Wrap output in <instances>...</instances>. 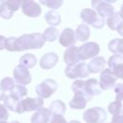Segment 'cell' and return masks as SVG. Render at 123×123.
I'll list each match as a JSON object with an SVG mask.
<instances>
[{
	"mask_svg": "<svg viewBox=\"0 0 123 123\" xmlns=\"http://www.w3.org/2000/svg\"><path fill=\"white\" fill-rule=\"evenodd\" d=\"M59 42L61 45L64 47H68L71 45H75L77 42L75 32L71 28H65L59 36Z\"/></svg>",
	"mask_w": 123,
	"mask_h": 123,
	"instance_id": "14",
	"label": "cell"
},
{
	"mask_svg": "<svg viewBox=\"0 0 123 123\" xmlns=\"http://www.w3.org/2000/svg\"><path fill=\"white\" fill-rule=\"evenodd\" d=\"M6 42H7V38L3 36H0V50L6 49Z\"/></svg>",
	"mask_w": 123,
	"mask_h": 123,
	"instance_id": "38",
	"label": "cell"
},
{
	"mask_svg": "<svg viewBox=\"0 0 123 123\" xmlns=\"http://www.w3.org/2000/svg\"><path fill=\"white\" fill-rule=\"evenodd\" d=\"M19 64L26 68H33L37 64V58L33 54H25L19 60Z\"/></svg>",
	"mask_w": 123,
	"mask_h": 123,
	"instance_id": "26",
	"label": "cell"
},
{
	"mask_svg": "<svg viewBox=\"0 0 123 123\" xmlns=\"http://www.w3.org/2000/svg\"><path fill=\"white\" fill-rule=\"evenodd\" d=\"M43 104H44L43 100L40 97H37V98H31V97L23 98L20 101H18L15 112L23 113L25 111H36V110L41 108L43 106Z\"/></svg>",
	"mask_w": 123,
	"mask_h": 123,
	"instance_id": "4",
	"label": "cell"
},
{
	"mask_svg": "<svg viewBox=\"0 0 123 123\" xmlns=\"http://www.w3.org/2000/svg\"><path fill=\"white\" fill-rule=\"evenodd\" d=\"M123 110V105H122V102H119V101H113L111 102L109 107H108V111L111 114H115L117 112H119L120 111Z\"/></svg>",
	"mask_w": 123,
	"mask_h": 123,
	"instance_id": "32",
	"label": "cell"
},
{
	"mask_svg": "<svg viewBox=\"0 0 123 123\" xmlns=\"http://www.w3.org/2000/svg\"><path fill=\"white\" fill-rule=\"evenodd\" d=\"M13 80L14 82H16L18 85H28L32 82V76L28 70V68L22 66L21 64H18L17 66L14 67L13 71Z\"/></svg>",
	"mask_w": 123,
	"mask_h": 123,
	"instance_id": "11",
	"label": "cell"
},
{
	"mask_svg": "<svg viewBox=\"0 0 123 123\" xmlns=\"http://www.w3.org/2000/svg\"><path fill=\"white\" fill-rule=\"evenodd\" d=\"M65 110H66V107H65V104L61 101V100H55L53 101L51 104H50V107H49V111L51 112V114H61V115H63L64 112H65Z\"/></svg>",
	"mask_w": 123,
	"mask_h": 123,
	"instance_id": "23",
	"label": "cell"
},
{
	"mask_svg": "<svg viewBox=\"0 0 123 123\" xmlns=\"http://www.w3.org/2000/svg\"><path fill=\"white\" fill-rule=\"evenodd\" d=\"M83 119L86 123H104L107 119V112L103 108L93 107L84 112Z\"/></svg>",
	"mask_w": 123,
	"mask_h": 123,
	"instance_id": "7",
	"label": "cell"
},
{
	"mask_svg": "<svg viewBox=\"0 0 123 123\" xmlns=\"http://www.w3.org/2000/svg\"><path fill=\"white\" fill-rule=\"evenodd\" d=\"M6 2L13 12H16L21 6V0H6Z\"/></svg>",
	"mask_w": 123,
	"mask_h": 123,
	"instance_id": "34",
	"label": "cell"
},
{
	"mask_svg": "<svg viewBox=\"0 0 123 123\" xmlns=\"http://www.w3.org/2000/svg\"><path fill=\"white\" fill-rule=\"evenodd\" d=\"M9 118V112L4 104H0V121H7Z\"/></svg>",
	"mask_w": 123,
	"mask_h": 123,
	"instance_id": "35",
	"label": "cell"
},
{
	"mask_svg": "<svg viewBox=\"0 0 123 123\" xmlns=\"http://www.w3.org/2000/svg\"><path fill=\"white\" fill-rule=\"evenodd\" d=\"M63 61L67 65H73L79 62L80 61L78 58V47L74 45L68 46L63 53Z\"/></svg>",
	"mask_w": 123,
	"mask_h": 123,
	"instance_id": "17",
	"label": "cell"
},
{
	"mask_svg": "<svg viewBox=\"0 0 123 123\" xmlns=\"http://www.w3.org/2000/svg\"><path fill=\"white\" fill-rule=\"evenodd\" d=\"M100 52V46L94 41L86 42L78 48V58L79 61H86L96 57Z\"/></svg>",
	"mask_w": 123,
	"mask_h": 123,
	"instance_id": "6",
	"label": "cell"
},
{
	"mask_svg": "<svg viewBox=\"0 0 123 123\" xmlns=\"http://www.w3.org/2000/svg\"><path fill=\"white\" fill-rule=\"evenodd\" d=\"M123 22V19L121 18L120 14H119V12H113L111 15L108 16V19L106 21L108 27L112 30V31H116L117 28L120 26V24Z\"/></svg>",
	"mask_w": 123,
	"mask_h": 123,
	"instance_id": "21",
	"label": "cell"
},
{
	"mask_svg": "<svg viewBox=\"0 0 123 123\" xmlns=\"http://www.w3.org/2000/svg\"><path fill=\"white\" fill-rule=\"evenodd\" d=\"M111 123H123V110L115 114H112Z\"/></svg>",
	"mask_w": 123,
	"mask_h": 123,
	"instance_id": "36",
	"label": "cell"
},
{
	"mask_svg": "<svg viewBox=\"0 0 123 123\" xmlns=\"http://www.w3.org/2000/svg\"><path fill=\"white\" fill-rule=\"evenodd\" d=\"M51 112L49 109L46 108H39L36 110L35 113L31 117V123H48L51 118Z\"/></svg>",
	"mask_w": 123,
	"mask_h": 123,
	"instance_id": "15",
	"label": "cell"
},
{
	"mask_svg": "<svg viewBox=\"0 0 123 123\" xmlns=\"http://www.w3.org/2000/svg\"><path fill=\"white\" fill-rule=\"evenodd\" d=\"M109 50L113 54L123 55V38H114L109 42Z\"/></svg>",
	"mask_w": 123,
	"mask_h": 123,
	"instance_id": "24",
	"label": "cell"
},
{
	"mask_svg": "<svg viewBox=\"0 0 123 123\" xmlns=\"http://www.w3.org/2000/svg\"><path fill=\"white\" fill-rule=\"evenodd\" d=\"M71 88L73 92H80L84 94L88 101H90L93 96L99 95L101 93L99 82L96 79H88L86 81L76 80L73 82Z\"/></svg>",
	"mask_w": 123,
	"mask_h": 123,
	"instance_id": "2",
	"label": "cell"
},
{
	"mask_svg": "<svg viewBox=\"0 0 123 123\" xmlns=\"http://www.w3.org/2000/svg\"><path fill=\"white\" fill-rule=\"evenodd\" d=\"M50 123H67L65 118L61 114H54L50 120Z\"/></svg>",
	"mask_w": 123,
	"mask_h": 123,
	"instance_id": "37",
	"label": "cell"
},
{
	"mask_svg": "<svg viewBox=\"0 0 123 123\" xmlns=\"http://www.w3.org/2000/svg\"><path fill=\"white\" fill-rule=\"evenodd\" d=\"M14 86V80L11 77H5L0 82V88L4 91H11Z\"/></svg>",
	"mask_w": 123,
	"mask_h": 123,
	"instance_id": "31",
	"label": "cell"
},
{
	"mask_svg": "<svg viewBox=\"0 0 123 123\" xmlns=\"http://www.w3.org/2000/svg\"><path fill=\"white\" fill-rule=\"evenodd\" d=\"M39 3L52 10H57L62 7L63 0H39Z\"/></svg>",
	"mask_w": 123,
	"mask_h": 123,
	"instance_id": "30",
	"label": "cell"
},
{
	"mask_svg": "<svg viewBox=\"0 0 123 123\" xmlns=\"http://www.w3.org/2000/svg\"><path fill=\"white\" fill-rule=\"evenodd\" d=\"M68 123H81V122H79V121H77V120H72V121H70V122H68Z\"/></svg>",
	"mask_w": 123,
	"mask_h": 123,
	"instance_id": "44",
	"label": "cell"
},
{
	"mask_svg": "<svg viewBox=\"0 0 123 123\" xmlns=\"http://www.w3.org/2000/svg\"><path fill=\"white\" fill-rule=\"evenodd\" d=\"M108 65L117 79L119 78L123 80V56L122 55L114 54L113 56L110 57L108 61Z\"/></svg>",
	"mask_w": 123,
	"mask_h": 123,
	"instance_id": "10",
	"label": "cell"
},
{
	"mask_svg": "<svg viewBox=\"0 0 123 123\" xmlns=\"http://www.w3.org/2000/svg\"><path fill=\"white\" fill-rule=\"evenodd\" d=\"M75 35H76L77 40L86 41L88 39V37L90 36V30L86 23H82V24L78 25L76 32H75Z\"/></svg>",
	"mask_w": 123,
	"mask_h": 123,
	"instance_id": "20",
	"label": "cell"
},
{
	"mask_svg": "<svg viewBox=\"0 0 123 123\" xmlns=\"http://www.w3.org/2000/svg\"><path fill=\"white\" fill-rule=\"evenodd\" d=\"M59 31L54 27H48L43 32V37L46 41H55L57 38H59Z\"/></svg>",
	"mask_w": 123,
	"mask_h": 123,
	"instance_id": "28",
	"label": "cell"
},
{
	"mask_svg": "<svg viewBox=\"0 0 123 123\" xmlns=\"http://www.w3.org/2000/svg\"><path fill=\"white\" fill-rule=\"evenodd\" d=\"M105 2H107V3H109V4H111V3H115L117 0H104Z\"/></svg>",
	"mask_w": 123,
	"mask_h": 123,
	"instance_id": "42",
	"label": "cell"
},
{
	"mask_svg": "<svg viewBox=\"0 0 123 123\" xmlns=\"http://www.w3.org/2000/svg\"><path fill=\"white\" fill-rule=\"evenodd\" d=\"M45 21L52 27H55V26H58L61 24V21H62V17L61 15L55 11V10H51V11H48L45 15Z\"/></svg>",
	"mask_w": 123,
	"mask_h": 123,
	"instance_id": "22",
	"label": "cell"
},
{
	"mask_svg": "<svg viewBox=\"0 0 123 123\" xmlns=\"http://www.w3.org/2000/svg\"><path fill=\"white\" fill-rule=\"evenodd\" d=\"M116 80H117V78L111 72V70L110 68H104L100 74V81H99L100 88L104 89V90L112 88L115 86Z\"/></svg>",
	"mask_w": 123,
	"mask_h": 123,
	"instance_id": "9",
	"label": "cell"
},
{
	"mask_svg": "<svg viewBox=\"0 0 123 123\" xmlns=\"http://www.w3.org/2000/svg\"><path fill=\"white\" fill-rule=\"evenodd\" d=\"M105 64H106V61L104 57L96 56L89 62L87 68H88L89 73H98V72H101L105 68Z\"/></svg>",
	"mask_w": 123,
	"mask_h": 123,
	"instance_id": "19",
	"label": "cell"
},
{
	"mask_svg": "<svg viewBox=\"0 0 123 123\" xmlns=\"http://www.w3.org/2000/svg\"><path fill=\"white\" fill-rule=\"evenodd\" d=\"M27 93H28L27 88L22 85H14L13 87L11 89V95L17 101L23 99L27 95Z\"/></svg>",
	"mask_w": 123,
	"mask_h": 123,
	"instance_id": "25",
	"label": "cell"
},
{
	"mask_svg": "<svg viewBox=\"0 0 123 123\" xmlns=\"http://www.w3.org/2000/svg\"><path fill=\"white\" fill-rule=\"evenodd\" d=\"M113 88L115 92V100L123 102V84H116Z\"/></svg>",
	"mask_w": 123,
	"mask_h": 123,
	"instance_id": "33",
	"label": "cell"
},
{
	"mask_svg": "<svg viewBox=\"0 0 123 123\" xmlns=\"http://www.w3.org/2000/svg\"><path fill=\"white\" fill-rule=\"evenodd\" d=\"M59 62V57L55 53H47L43 55L39 61V66L42 69H51Z\"/></svg>",
	"mask_w": 123,
	"mask_h": 123,
	"instance_id": "16",
	"label": "cell"
},
{
	"mask_svg": "<svg viewBox=\"0 0 123 123\" xmlns=\"http://www.w3.org/2000/svg\"><path fill=\"white\" fill-rule=\"evenodd\" d=\"M116 31H117V33H118L121 37H123V22L120 24V26L117 28V30H116Z\"/></svg>",
	"mask_w": 123,
	"mask_h": 123,
	"instance_id": "39",
	"label": "cell"
},
{
	"mask_svg": "<svg viewBox=\"0 0 123 123\" xmlns=\"http://www.w3.org/2000/svg\"><path fill=\"white\" fill-rule=\"evenodd\" d=\"M20 8L22 12L29 17H37L41 13L40 6L34 0H21Z\"/></svg>",
	"mask_w": 123,
	"mask_h": 123,
	"instance_id": "12",
	"label": "cell"
},
{
	"mask_svg": "<svg viewBox=\"0 0 123 123\" xmlns=\"http://www.w3.org/2000/svg\"><path fill=\"white\" fill-rule=\"evenodd\" d=\"M46 40L42 34H24L19 37H11L7 38L6 49L9 52H21L28 49H39L44 46Z\"/></svg>",
	"mask_w": 123,
	"mask_h": 123,
	"instance_id": "1",
	"label": "cell"
},
{
	"mask_svg": "<svg viewBox=\"0 0 123 123\" xmlns=\"http://www.w3.org/2000/svg\"><path fill=\"white\" fill-rule=\"evenodd\" d=\"M64 73L69 79H83L89 75L87 64L84 62H79L73 65H67Z\"/></svg>",
	"mask_w": 123,
	"mask_h": 123,
	"instance_id": "5",
	"label": "cell"
},
{
	"mask_svg": "<svg viewBox=\"0 0 123 123\" xmlns=\"http://www.w3.org/2000/svg\"><path fill=\"white\" fill-rule=\"evenodd\" d=\"M58 89V84L53 79H46L36 86V93L42 99L49 98Z\"/></svg>",
	"mask_w": 123,
	"mask_h": 123,
	"instance_id": "8",
	"label": "cell"
},
{
	"mask_svg": "<svg viewBox=\"0 0 123 123\" xmlns=\"http://www.w3.org/2000/svg\"><path fill=\"white\" fill-rule=\"evenodd\" d=\"M13 15V12L8 6L6 0H0V16L4 19H10Z\"/></svg>",
	"mask_w": 123,
	"mask_h": 123,
	"instance_id": "27",
	"label": "cell"
},
{
	"mask_svg": "<svg viewBox=\"0 0 123 123\" xmlns=\"http://www.w3.org/2000/svg\"><path fill=\"white\" fill-rule=\"evenodd\" d=\"M80 17L84 23H86V25L88 24L95 29H101L106 24L105 19L103 17L99 16L98 13L96 12V11H94L92 9H88V8L83 9L81 11Z\"/></svg>",
	"mask_w": 123,
	"mask_h": 123,
	"instance_id": "3",
	"label": "cell"
},
{
	"mask_svg": "<svg viewBox=\"0 0 123 123\" xmlns=\"http://www.w3.org/2000/svg\"><path fill=\"white\" fill-rule=\"evenodd\" d=\"M3 100H4V105L7 109H9L12 111H15L16 106H17V103H18V101L16 99H14L11 94H9V95H5Z\"/></svg>",
	"mask_w": 123,
	"mask_h": 123,
	"instance_id": "29",
	"label": "cell"
},
{
	"mask_svg": "<svg viewBox=\"0 0 123 123\" xmlns=\"http://www.w3.org/2000/svg\"><path fill=\"white\" fill-rule=\"evenodd\" d=\"M119 14H120V16H121V18L123 19V3H122V5H121V8H120V11H119Z\"/></svg>",
	"mask_w": 123,
	"mask_h": 123,
	"instance_id": "41",
	"label": "cell"
},
{
	"mask_svg": "<svg viewBox=\"0 0 123 123\" xmlns=\"http://www.w3.org/2000/svg\"><path fill=\"white\" fill-rule=\"evenodd\" d=\"M4 97H5V91L0 88V101H2Z\"/></svg>",
	"mask_w": 123,
	"mask_h": 123,
	"instance_id": "40",
	"label": "cell"
},
{
	"mask_svg": "<svg viewBox=\"0 0 123 123\" xmlns=\"http://www.w3.org/2000/svg\"><path fill=\"white\" fill-rule=\"evenodd\" d=\"M0 123H19L18 121H16V120H13V121H12V122H7V121H0Z\"/></svg>",
	"mask_w": 123,
	"mask_h": 123,
	"instance_id": "43",
	"label": "cell"
},
{
	"mask_svg": "<svg viewBox=\"0 0 123 123\" xmlns=\"http://www.w3.org/2000/svg\"><path fill=\"white\" fill-rule=\"evenodd\" d=\"M91 6L96 10V12L101 17L110 16L114 12V8L111 4L105 2L104 0H91Z\"/></svg>",
	"mask_w": 123,
	"mask_h": 123,
	"instance_id": "13",
	"label": "cell"
},
{
	"mask_svg": "<svg viewBox=\"0 0 123 123\" xmlns=\"http://www.w3.org/2000/svg\"><path fill=\"white\" fill-rule=\"evenodd\" d=\"M87 102L88 100L84 94L80 92H74V97L69 102V106L74 110H83L86 108Z\"/></svg>",
	"mask_w": 123,
	"mask_h": 123,
	"instance_id": "18",
	"label": "cell"
}]
</instances>
